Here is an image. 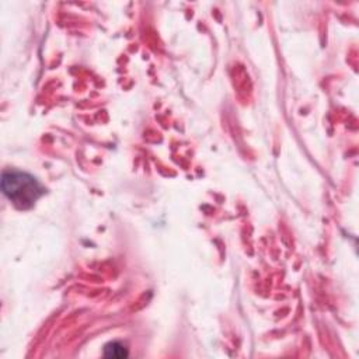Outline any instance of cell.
Instances as JSON below:
<instances>
[{"label":"cell","mask_w":359,"mask_h":359,"mask_svg":"<svg viewBox=\"0 0 359 359\" xmlns=\"http://www.w3.org/2000/svg\"><path fill=\"white\" fill-rule=\"evenodd\" d=\"M3 194L20 209L31 208L43 194L39 182L29 174L7 170L1 177Z\"/></svg>","instance_id":"1"},{"label":"cell","mask_w":359,"mask_h":359,"mask_svg":"<svg viewBox=\"0 0 359 359\" xmlns=\"http://www.w3.org/2000/svg\"><path fill=\"white\" fill-rule=\"evenodd\" d=\"M104 355L107 358H114V359H121V358H126L128 356V349L121 342H109L104 346Z\"/></svg>","instance_id":"2"}]
</instances>
